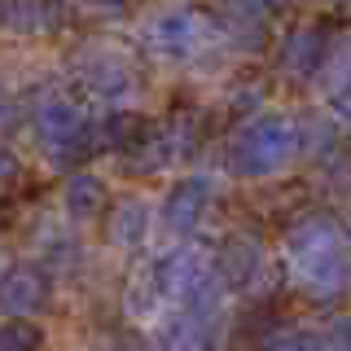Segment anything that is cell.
Wrapping results in <instances>:
<instances>
[{
  "label": "cell",
  "mask_w": 351,
  "mask_h": 351,
  "mask_svg": "<svg viewBox=\"0 0 351 351\" xmlns=\"http://www.w3.org/2000/svg\"><path fill=\"white\" fill-rule=\"evenodd\" d=\"M325 53H329V36L316 27V22L294 27L290 36H285V44H281V71L290 75V80H312V75L325 66Z\"/></svg>",
  "instance_id": "10"
},
{
  "label": "cell",
  "mask_w": 351,
  "mask_h": 351,
  "mask_svg": "<svg viewBox=\"0 0 351 351\" xmlns=\"http://www.w3.org/2000/svg\"><path fill=\"white\" fill-rule=\"evenodd\" d=\"M215 325H219V316L171 307V316L158 329V351H211L215 347Z\"/></svg>",
  "instance_id": "8"
},
{
  "label": "cell",
  "mask_w": 351,
  "mask_h": 351,
  "mask_svg": "<svg viewBox=\"0 0 351 351\" xmlns=\"http://www.w3.org/2000/svg\"><path fill=\"white\" fill-rule=\"evenodd\" d=\"M263 351H325V338L316 329L290 325V329H277V334L263 338Z\"/></svg>",
  "instance_id": "15"
},
{
  "label": "cell",
  "mask_w": 351,
  "mask_h": 351,
  "mask_svg": "<svg viewBox=\"0 0 351 351\" xmlns=\"http://www.w3.org/2000/svg\"><path fill=\"white\" fill-rule=\"evenodd\" d=\"M0 27L5 31H40L44 5L40 0H0Z\"/></svg>",
  "instance_id": "14"
},
{
  "label": "cell",
  "mask_w": 351,
  "mask_h": 351,
  "mask_svg": "<svg viewBox=\"0 0 351 351\" xmlns=\"http://www.w3.org/2000/svg\"><path fill=\"white\" fill-rule=\"evenodd\" d=\"M62 202H66V215L71 219H97L106 211V184L97 180L93 171H75L71 180H66Z\"/></svg>",
  "instance_id": "12"
},
{
  "label": "cell",
  "mask_w": 351,
  "mask_h": 351,
  "mask_svg": "<svg viewBox=\"0 0 351 351\" xmlns=\"http://www.w3.org/2000/svg\"><path fill=\"white\" fill-rule=\"evenodd\" d=\"M321 338H325V351H351V316H338Z\"/></svg>",
  "instance_id": "16"
},
{
  "label": "cell",
  "mask_w": 351,
  "mask_h": 351,
  "mask_svg": "<svg viewBox=\"0 0 351 351\" xmlns=\"http://www.w3.org/2000/svg\"><path fill=\"white\" fill-rule=\"evenodd\" d=\"M149 224H154V215H149L145 197H119L106 215V237H110V246L132 250L149 237Z\"/></svg>",
  "instance_id": "11"
},
{
  "label": "cell",
  "mask_w": 351,
  "mask_h": 351,
  "mask_svg": "<svg viewBox=\"0 0 351 351\" xmlns=\"http://www.w3.org/2000/svg\"><path fill=\"white\" fill-rule=\"evenodd\" d=\"M110 5H123V0H110Z\"/></svg>",
  "instance_id": "20"
},
{
  "label": "cell",
  "mask_w": 351,
  "mask_h": 351,
  "mask_svg": "<svg viewBox=\"0 0 351 351\" xmlns=\"http://www.w3.org/2000/svg\"><path fill=\"white\" fill-rule=\"evenodd\" d=\"M49 294H53V281H49L44 263H9L0 272V312L5 316L31 321L36 312H44Z\"/></svg>",
  "instance_id": "5"
},
{
  "label": "cell",
  "mask_w": 351,
  "mask_h": 351,
  "mask_svg": "<svg viewBox=\"0 0 351 351\" xmlns=\"http://www.w3.org/2000/svg\"><path fill=\"white\" fill-rule=\"evenodd\" d=\"M31 128L44 149V158L58 167H80L97 149V123L84 114V106L66 93H44L31 110Z\"/></svg>",
  "instance_id": "2"
},
{
  "label": "cell",
  "mask_w": 351,
  "mask_h": 351,
  "mask_svg": "<svg viewBox=\"0 0 351 351\" xmlns=\"http://www.w3.org/2000/svg\"><path fill=\"white\" fill-rule=\"evenodd\" d=\"M202 44V18L193 14V9H167V14H158L149 22V49L158 53V58H189V53Z\"/></svg>",
  "instance_id": "7"
},
{
  "label": "cell",
  "mask_w": 351,
  "mask_h": 351,
  "mask_svg": "<svg viewBox=\"0 0 351 351\" xmlns=\"http://www.w3.org/2000/svg\"><path fill=\"white\" fill-rule=\"evenodd\" d=\"M211 263H215V277L224 281V290H250V285H259L263 268H268L259 237L250 233H228L211 255Z\"/></svg>",
  "instance_id": "6"
},
{
  "label": "cell",
  "mask_w": 351,
  "mask_h": 351,
  "mask_svg": "<svg viewBox=\"0 0 351 351\" xmlns=\"http://www.w3.org/2000/svg\"><path fill=\"white\" fill-rule=\"evenodd\" d=\"M215 202V180L202 171L193 176H180V180L167 189V197H162V228H167L171 237H189L197 224L206 219V211H211Z\"/></svg>",
  "instance_id": "4"
},
{
  "label": "cell",
  "mask_w": 351,
  "mask_h": 351,
  "mask_svg": "<svg viewBox=\"0 0 351 351\" xmlns=\"http://www.w3.org/2000/svg\"><path fill=\"white\" fill-rule=\"evenodd\" d=\"M80 84L88 97H101V101H119L132 93V66L119 53H88L80 62Z\"/></svg>",
  "instance_id": "9"
},
{
  "label": "cell",
  "mask_w": 351,
  "mask_h": 351,
  "mask_svg": "<svg viewBox=\"0 0 351 351\" xmlns=\"http://www.w3.org/2000/svg\"><path fill=\"white\" fill-rule=\"evenodd\" d=\"M14 176H18V154L0 145V184H5V180H14Z\"/></svg>",
  "instance_id": "18"
},
{
  "label": "cell",
  "mask_w": 351,
  "mask_h": 351,
  "mask_svg": "<svg viewBox=\"0 0 351 351\" xmlns=\"http://www.w3.org/2000/svg\"><path fill=\"white\" fill-rule=\"evenodd\" d=\"M334 106H338V114L351 119V66H347V75L334 84Z\"/></svg>",
  "instance_id": "17"
},
{
  "label": "cell",
  "mask_w": 351,
  "mask_h": 351,
  "mask_svg": "<svg viewBox=\"0 0 351 351\" xmlns=\"http://www.w3.org/2000/svg\"><path fill=\"white\" fill-rule=\"evenodd\" d=\"M285 272L307 299H338L351 285V237L334 215L316 211L285 228Z\"/></svg>",
  "instance_id": "1"
},
{
  "label": "cell",
  "mask_w": 351,
  "mask_h": 351,
  "mask_svg": "<svg viewBox=\"0 0 351 351\" xmlns=\"http://www.w3.org/2000/svg\"><path fill=\"white\" fill-rule=\"evenodd\" d=\"M294 154H299V123L285 114H259L233 132L228 171L241 176V180H263V176L281 171Z\"/></svg>",
  "instance_id": "3"
},
{
  "label": "cell",
  "mask_w": 351,
  "mask_h": 351,
  "mask_svg": "<svg viewBox=\"0 0 351 351\" xmlns=\"http://www.w3.org/2000/svg\"><path fill=\"white\" fill-rule=\"evenodd\" d=\"M5 224H9V202L0 197V233H5Z\"/></svg>",
  "instance_id": "19"
},
{
  "label": "cell",
  "mask_w": 351,
  "mask_h": 351,
  "mask_svg": "<svg viewBox=\"0 0 351 351\" xmlns=\"http://www.w3.org/2000/svg\"><path fill=\"white\" fill-rule=\"evenodd\" d=\"M44 347V329L36 321H22V316H9L0 325V351H40Z\"/></svg>",
  "instance_id": "13"
}]
</instances>
